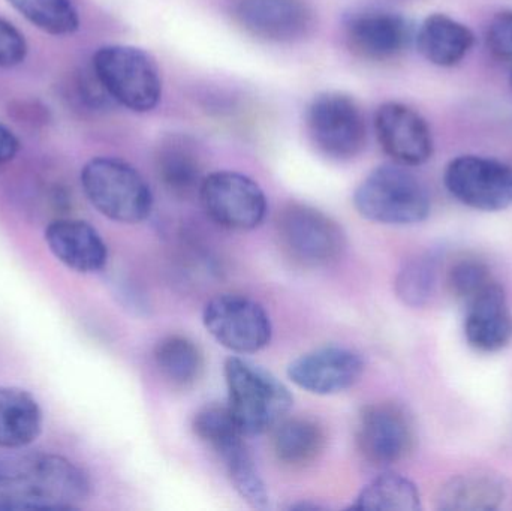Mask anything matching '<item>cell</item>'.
<instances>
[{
	"label": "cell",
	"mask_w": 512,
	"mask_h": 511,
	"mask_svg": "<svg viewBox=\"0 0 512 511\" xmlns=\"http://www.w3.org/2000/svg\"><path fill=\"white\" fill-rule=\"evenodd\" d=\"M92 492L83 468L59 455L0 459V511L80 509Z\"/></svg>",
	"instance_id": "1"
},
{
	"label": "cell",
	"mask_w": 512,
	"mask_h": 511,
	"mask_svg": "<svg viewBox=\"0 0 512 511\" xmlns=\"http://www.w3.org/2000/svg\"><path fill=\"white\" fill-rule=\"evenodd\" d=\"M228 410L246 437L273 431L291 410V392L274 375L240 357L225 362Z\"/></svg>",
	"instance_id": "2"
},
{
	"label": "cell",
	"mask_w": 512,
	"mask_h": 511,
	"mask_svg": "<svg viewBox=\"0 0 512 511\" xmlns=\"http://www.w3.org/2000/svg\"><path fill=\"white\" fill-rule=\"evenodd\" d=\"M354 206L367 221L387 225H412L430 215L429 189L405 165L375 168L355 189Z\"/></svg>",
	"instance_id": "3"
},
{
	"label": "cell",
	"mask_w": 512,
	"mask_h": 511,
	"mask_svg": "<svg viewBox=\"0 0 512 511\" xmlns=\"http://www.w3.org/2000/svg\"><path fill=\"white\" fill-rule=\"evenodd\" d=\"M80 180L90 204L111 221L140 224L152 213V189L140 171L123 159H90L81 170Z\"/></svg>",
	"instance_id": "4"
},
{
	"label": "cell",
	"mask_w": 512,
	"mask_h": 511,
	"mask_svg": "<svg viewBox=\"0 0 512 511\" xmlns=\"http://www.w3.org/2000/svg\"><path fill=\"white\" fill-rule=\"evenodd\" d=\"M92 71L111 101L134 113H149L161 101L158 63L132 45H104L93 54Z\"/></svg>",
	"instance_id": "5"
},
{
	"label": "cell",
	"mask_w": 512,
	"mask_h": 511,
	"mask_svg": "<svg viewBox=\"0 0 512 511\" xmlns=\"http://www.w3.org/2000/svg\"><path fill=\"white\" fill-rule=\"evenodd\" d=\"M276 233L282 251L303 267L330 266L345 249V234L339 224L307 204L282 207L277 213Z\"/></svg>",
	"instance_id": "6"
},
{
	"label": "cell",
	"mask_w": 512,
	"mask_h": 511,
	"mask_svg": "<svg viewBox=\"0 0 512 511\" xmlns=\"http://www.w3.org/2000/svg\"><path fill=\"white\" fill-rule=\"evenodd\" d=\"M307 132L319 152L336 161L357 158L367 143L363 111L342 92H322L306 111Z\"/></svg>",
	"instance_id": "7"
},
{
	"label": "cell",
	"mask_w": 512,
	"mask_h": 511,
	"mask_svg": "<svg viewBox=\"0 0 512 511\" xmlns=\"http://www.w3.org/2000/svg\"><path fill=\"white\" fill-rule=\"evenodd\" d=\"M203 323L222 347L237 354L264 350L273 335L267 311L254 299L242 294L213 297L204 308Z\"/></svg>",
	"instance_id": "8"
},
{
	"label": "cell",
	"mask_w": 512,
	"mask_h": 511,
	"mask_svg": "<svg viewBox=\"0 0 512 511\" xmlns=\"http://www.w3.org/2000/svg\"><path fill=\"white\" fill-rule=\"evenodd\" d=\"M198 197L207 216L227 230H254L267 216V198L261 186L237 171L209 174Z\"/></svg>",
	"instance_id": "9"
},
{
	"label": "cell",
	"mask_w": 512,
	"mask_h": 511,
	"mask_svg": "<svg viewBox=\"0 0 512 511\" xmlns=\"http://www.w3.org/2000/svg\"><path fill=\"white\" fill-rule=\"evenodd\" d=\"M445 188L460 203L481 212L512 206V167L495 158L463 155L445 168Z\"/></svg>",
	"instance_id": "10"
},
{
	"label": "cell",
	"mask_w": 512,
	"mask_h": 511,
	"mask_svg": "<svg viewBox=\"0 0 512 511\" xmlns=\"http://www.w3.org/2000/svg\"><path fill=\"white\" fill-rule=\"evenodd\" d=\"M357 444L376 467L405 461L415 446V429L405 408L393 402L367 405L358 416Z\"/></svg>",
	"instance_id": "11"
},
{
	"label": "cell",
	"mask_w": 512,
	"mask_h": 511,
	"mask_svg": "<svg viewBox=\"0 0 512 511\" xmlns=\"http://www.w3.org/2000/svg\"><path fill=\"white\" fill-rule=\"evenodd\" d=\"M343 35L355 56L372 62L396 59L415 39L408 18L381 8L354 9L343 20Z\"/></svg>",
	"instance_id": "12"
},
{
	"label": "cell",
	"mask_w": 512,
	"mask_h": 511,
	"mask_svg": "<svg viewBox=\"0 0 512 511\" xmlns=\"http://www.w3.org/2000/svg\"><path fill=\"white\" fill-rule=\"evenodd\" d=\"M233 17L249 35L277 44L303 41L316 27L307 0H233Z\"/></svg>",
	"instance_id": "13"
},
{
	"label": "cell",
	"mask_w": 512,
	"mask_h": 511,
	"mask_svg": "<svg viewBox=\"0 0 512 511\" xmlns=\"http://www.w3.org/2000/svg\"><path fill=\"white\" fill-rule=\"evenodd\" d=\"M379 144L396 164L417 167L433 155V135L429 123L409 105L385 102L375 114Z\"/></svg>",
	"instance_id": "14"
},
{
	"label": "cell",
	"mask_w": 512,
	"mask_h": 511,
	"mask_svg": "<svg viewBox=\"0 0 512 511\" xmlns=\"http://www.w3.org/2000/svg\"><path fill=\"white\" fill-rule=\"evenodd\" d=\"M364 362L360 354L342 347L310 351L288 366V377L295 386L312 395L328 396L345 392L360 381Z\"/></svg>",
	"instance_id": "15"
},
{
	"label": "cell",
	"mask_w": 512,
	"mask_h": 511,
	"mask_svg": "<svg viewBox=\"0 0 512 511\" xmlns=\"http://www.w3.org/2000/svg\"><path fill=\"white\" fill-rule=\"evenodd\" d=\"M465 305L468 344L481 353L504 350L512 338V314L504 287L498 281L490 282Z\"/></svg>",
	"instance_id": "16"
},
{
	"label": "cell",
	"mask_w": 512,
	"mask_h": 511,
	"mask_svg": "<svg viewBox=\"0 0 512 511\" xmlns=\"http://www.w3.org/2000/svg\"><path fill=\"white\" fill-rule=\"evenodd\" d=\"M45 242L51 254L74 272L89 275L107 266V243L89 222L57 219L45 228Z\"/></svg>",
	"instance_id": "17"
},
{
	"label": "cell",
	"mask_w": 512,
	"mask_h": 511,
	"mask_svg": "<svg viewBox=\"0 0 512 511\" xmlns=\"http://www.w3.org/2000/svg\"><path fill=\"white\" fill-rule=\"evenodd\" d=\"M155 171L165 191L179 200L200 194L206 179L200 149L194 138L186 134H168L161 138L156 146Z\"/></svg>",
	"instance_id": "18"
},
{
	"label": "cell",
	"mask_w": 512,
	"mask_h": 511,
	"mask_svg": "<svg viewBox=\"0 0 512 511\" xmlns=\"http://www.w3.org/2000/svg\"><path fill=\"white\" fill-rule=\"evenodd\" d=\"M510 498L511 488L504 477L490 471H472L445 483L438 495V509L493 511L504 509Z\"/></svg>",
	"instance_id": "19"
},
{
	"label": "cell",
	"mask_w": 512,
	"mask_h": 511,
	"mask_svg": "<svg viewBox=\"0 0 512 511\" xmlns=\"http://www.w3.org/2000/svg\"><path fill=\"white\" fill-rule=\"evenodd\" d=\"M245 437L237 426H233L212 438L209 446L221 456L231 483L240 497L254 509L264 510L268 507L267 486L259 476Z\"/></svg>",
	"instance_id": "20"
},
{
	"label": "cell",
	"mask_w": 512,
	"mask_h": 511,
	"mask_svg": "<svg viewBox=\"0 0 512 511\" xmlns=\"http://www.w3.org/2000/svg\"><path fill=\"white\" fill-rule=\"evenodd\" d=\"M415 44L424 59L442 68L462 62L475 44V35L466 24L445 14H432L421 23Z\"/></svg>",
	"instance_id": "21"
},
{
	"label": "cell",
	"mask_w": 512,
	"mask_h": 511,
	"mask_svg": "<svg viewBox=\"0 0 512 511\" xmlns=\"http://www.w3.org/2000/svg\"><path fill=\"white\" fill-rule=\"evenodd\" d=\"M44 426L41 407L21 387L0 386V449L17 450L38 440Z\"/></svg>",
	"instance_id": "22"
},
{
	"label": "cell",
	"mask_w": 512,
	"mask_h": 511,
	"mask_svg": "<svg viewBox=\"0 0 512 511\" xmlns=\"http://www.w3.org/2000/svg\"><path fill=\"white\" fill-rule=\"evenodd\" d=\"M327 435L318 422L304 417L283 419L273 429L277 461L289 468H306L324 453Z\"/></svg>",
	"instance_id": "23"
},
{
	"label": "cell",
	"mask_w": 512,
	"mask_h": 511,
	"mask_svg": "<svg viewBox=\"0 0 512 511\" xmlns=\"http://www.w3.org/2000/svg\"><path fill=\"white\" fill-rule=\"evenodd\" d=\"M155 362L162 377L179 389L194 386L204 372L200 347L182 335L161 339L155 348Z\"/></svg>",
	"instance_id": "24"
},
{
	"label": "cell",
	"mask_w": 512,
	"mask_h": 511,
	"mask_svg": "<svg viewBox=\"0 0 512 511\" xmlns=\"http://www.w3.org/2000/svg\"><path fill=\"white\" fill-rule=\"evenodd\" d=\"M352 509L417 511L421 509V495L406 477L382 474L360 492Z\"/></svg>",
	"instance_id": "25"
},
{
	"label": "cell",
	"mask_w": 512,
	"mask_h": 511,
	"mask_svg": "<svg viewBox=\"0 0 512 511\" xmlns=\"http://www.w3.org/2000/svg\"><path fill=\"white\" fill-rule=\"evenodd\" d=\"M9 5L32 26L51 36L74 35L80 14L72 0H8Z\"/></svg>",
	"instance_id": "26"
},
{
	"label": "cell",
	"mask_w": 512,
	"mask_h": 511,
	"mask_svg": "<svg viewBox=\"0 0 512 511\" xmlns=\"http://www.w3.org/2000/svg\"><path fill=\"white\" fill-rule=\"evenodd\" d=\"M439 257L433 252L415 255L400 269L396 293L405 305L420 308L426 305L438 285Z\"/></svg>",
	"instance_id": "27"
},
{
	"label": "cell",
	"mask_w": 512,
	"mask_h": 511,
	"mask_svg": "<svg viewBox=\"0 0 512 511\" xmlns=\"http://www.w3.org/2000/svg\"><path fill=\"white\" fill-rule=\"evenodd\" d=\"M495 281L489 267L478 260H462L454 264L450 272L451 291L463 303L468 302L484 287Z\"/></svg>",
	"instance_id": "28"
},
{
	"label": "cell",
	"mask_w": 512,
	"mask_h": 511,
	"mask_svg": "<svg viewBox=\"0 0 512 511\" xmlns=\"http://www.w3.org/2000/svg\"><path fill=\"white\" fill-rule=\"evenodd\" d=\"M29 45L23 33L0 17V68H15L26 60Z\"/></svg>",
	"instance_id": "29"
},
{
	"label": "cell",
	"mask_w": 512,
	"mask_h": 511,
	"mask_svg": "<svg viewBox=\"0 0 512 511\" xmlns=\"http://www.w3.org/2000/svg\"><path fill=\"white\" fill-rule=\"evenodd\" d=\"M486 41L493 56L512 62V9L498 12L492 18L487 27Z\"/></svg>",
	"instance_id": "30"
},
{
	"label": "cell",
	"mask_w": 512,
	"mask_h": 511,
	"mask_svg": "<svg viewBox=\"0 0 512 511\" xmlns=\"http://www.w3.org/2000/svg\"><path fill=\"white\" fill-rule=\"evenodd\" d=\"M18 152H20V140L8 126L0 122V165L14 161Z\"/></svg>",
	"instance_id": "31"
},
{
	"label": "cell",
	"mask_w": 512,
	"mask_h": 511,
	"mask_svg": "<svg viewBox=\"0 0 512 511\" xmlns=\"http://www.w3.org/2000/svg\"><path fill=\"white\" fill-rule=\"evenodd\" d=\"M511 86H512V74H511Z\"/></svg>",
	"instance_id": "32"
}]
</instances>
